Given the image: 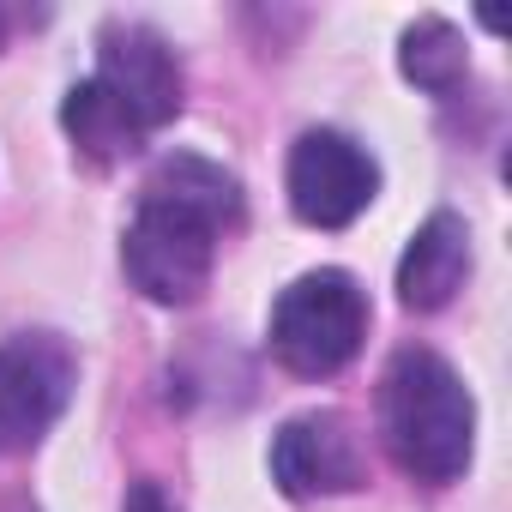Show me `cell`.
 Segmentation results:
<instances>
[{"label": "cell", "mask_w": 512, "mask_h": 512, "mask_svg": "<svg viewBox=\"0 0 512 512\" xmlns=\"http://www.w3.org/2000/svg\"><path fill=\"white\" fill-rule=\"evenodd\" d=\"M61 127L73 133V145L91 157V163H121L145 145V127L97 85V79H79L61 103Z\"/></svg>", "instance_id": "9c48e42d"}, {"label": "cell", "mask_w": 512, "mask_h": 512, "mask_svg": "<svg viewBox=\"0 0 512 512\" xmlns=\"http://www.w3.org/2000/svg\"><path fill=\"white\" fill-rule=\"evenodd\" d=\"M368 338V296L350 272H308L296 278L278 308H272V356L302 374V380H326L338 374Z\"/></svg>", "instance_id": "3957f363"}, {"label": "cell", "mask_w": 512, "mask_h": 512, "mask_svg": "<svg viewBox=\"0 0 512 512\" xmlns=\"http://www.w3.org/2000/svg\"><path fill=\"white\" fill-rule=\"evenodd\" d=\"M91 79L145 127V139L181 115V67H175L169 43L145 25H109L103 43H97V73Z\"/></svg>", "instance_id": "52a82bcc"}, {"label": "cell", "mask_w": 512, "mask_h": 512, "mask_svg": "<svg viewBox=\"0 0 512 512\" xmlns=\"http://www.w3.org/2000/svg\"><path fill=\"white\" fill-rule=\"evenodd\" d=\"M79 386V362L55 332H7L0 338V458L31 452L67 410Z\"/></svg>", "instance_id": "277c9868"}, {"label": "cell", "mask_w": 512, "mask_h": 512, "mask_svg": "<svg viewBox=\"0 0 512 512\" xmlns=\"http://www.w3.org/2000/svg\"><path fill=\"white\" fill-rule=\"evenodd\" d=\"M380 434L404 476L416 482H458L476 446V404L452 362L434 350H398L380 380Z\"/></svg>", "instance_id": "7a4b0ae2"}, {"label": "cell", "mask_w": 512, "mask_h": 512, "mask_svg": "<svg viewBox=\"0 0 512 512\" xmlns=\"http://www.w3.org/2000/svg\"><path fill=\"white\" fill-rule=\"evenodd\" d=\"M368 458H362V434L350 416L338 410H308L290 416L272 440V482L290 500H320V494H350L362 488Z\"/></svg>", "instance_id": "8992f818"}, {"label": "cell", "mask_w": 512, "mask_h": 512, "mask_svg": "<svg viewBox=\"0 0 512 512\" xmlns=\"http://www.w3.org/2000/svg\"><path fill=\"white\" fill-rule=\"evenodd\" d=\"M241 223V187L229 169L205 163V157H163L139 193V211L127 223L121 260L127 278L145 302L163 308H187L205 296L211 284V260L217 241Z\"/></svg>", "instance_id": "6da1fadb"}, {"label": "cell", "mask_w": 512, "mask_h": 512, "mask_svg": "<svg viewBox=\"0 0 512 512\" xmlns=\"http://www.w3.org/2000/svg\"><path fill=\"white\" fill-rule=\"evenodd\" d=\"M464 73H470V55L446 19H422L404 31V79H416L422 91H452Z\"/></svg>", "instance_id": "30bf717a"}, {"label": "cell", "mask_w": 512, "mask_h": 512, "mask_svg": "<svg viewBox=\"0 0 512 512\" xmlns=\"http://www.w3.org/2000/svg\"><path fill=\"white\" fill-rule=\"evenodd\" d=\"M464 278H470V229L458 211H434L398 260V296L404 308L434 314L464 290Z\"/></svg>", "instance_id": "ba28073f"}, {"label": "cell", "mask_w": 512, "mask_h": 512, "mask_svg": "<svg viewBox=\"0 0 512 512\" xmlns=\"http://www.w3.org/2000/svg\"><path fill=\"white\" fill-rule=\"evenodd\" d=\"M121 512H181V506H175V500H169V494H163L157 482H133V488H127V506H121Z\"/></svg>", "instance_id": "8fae6325"}, {"label": "cell", "mask_w": 512, "mask_h": 512, "mask_svg": "<svg viewBox=\"0 0 512 512\" xmlns=\"http://www.w3.org/2000/svg\"><path fill=\"white\" fill-rule=\"evenodd\" d=\"M0 37H7V19H0Z\"/></svg>", "instance_id": "7c38bea8"}, {"label": "cell", "mask_w": 512, "mask_h": 512, "mask_svg": "<svg viewBox=\"0 0 512 512\" xmlns=\"http://www.w3.org/2000/svg\"><path fill=\"white\" fill-rule=\"evenodd\" d=\"M374 193H380V169L350 133L314 127V133L296 139V151H290V211L302 223L344 229L368 211Z\"/></svg>", "instance_id": "5b68a950"}]
</instances>
